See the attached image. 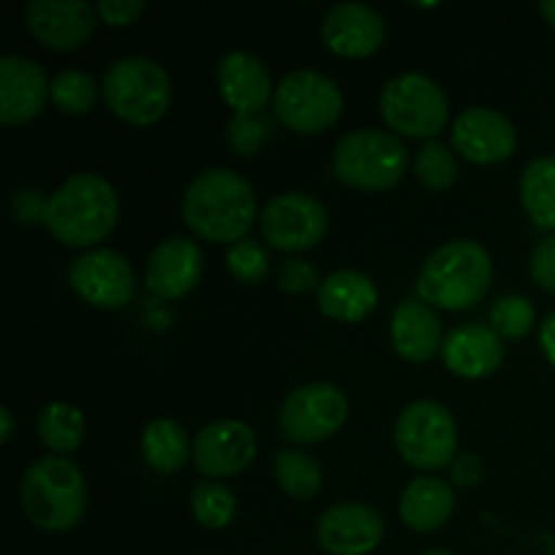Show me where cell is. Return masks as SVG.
I'll use <instances>...</instances> for the list:
<instances>
[{
	"instance_id": "6da1fadb",
	"label": "cell",
	"mask_w": 555,
	"mask_h": 555,
	"mask_svg": "<svg viewBox=\"0 0 555 555\" xmlns=\"http://www.w3.org/2000/svg\"><path fill=\"white\" fill-rule=\"evenodd\" d=\"M182 217L190 231L211 244H238L258 220V198L233 168H206L188 184Z\"/></svg>"
},
{
	"instance_id": "7a4b0ae2",
	"label": "cell",
	"mask_w": 555,
	"mask_h": 555,
	"mask_svg": "<svg viewBox=\"0 0 555 555\" xmlns=\"http://www.w3.org/2000/svg\"><path fill=\"white\" fill-rule=\"evenodd\" d=\"M119 222V198L114 184L95 171H79L65 179L47 198L43 225L57 244L95 249L112 236Z\"/></svg>"
},
{
	"instance_id": "3957f363",
	"label": "cell",
	"mask_w": 555,
	"mask_h": 555,
	"mask_svg": "<svg viewBox=\"0 0 555 555\" xmlns=\"http://www.w3.org/2000/svg\"><path fill=\"white\" fill-rule=\"evenodd\" d=\"M493 282V260L475 238L442 244L417 271L415 291L423 304L444 312H464L488 296Z\"/></svg>"
},
{
	"instance_id": "277c9868",
	"label": "cell",
	"mask_w": 555,
	"mask_h": 555,
	"mask_svg": "<svg viewBox=\"0 0 555 555\" xmlns=\"http://www.w3.org/2000/svg\"><path fill=\"white\" fill-rule=\"evenodd\" d=\"M20 504L36 529L63 534L87 513V477L63 455H43L20 480Z\"/></svg>"
},
{
	"instance_id": "5b68a950",
	"label": "cell",
	"mask_w": 555,
	"mask_h": 555,
	"mask_svg": "<svg viewBox=\"0 0 555 555\" xmlns=\"http://www.w3.org/2000/svg\"><path fill=\"white\" fill-rule=\"evenodd\" d=\"M108 112L135 128L160 122L173 101L171 76L157 60L144 54L114 60L101 81Z\"/></svg>"
},
{
	"instance_id": "8992f818",
	"label": "cell",
	"mask_w": 555,
	"mask_h": 555,
	"mask_svg": "<svg viewBox=\"0 0 555 555\" xmlns=\"http://www.w3.org/2000/svg\"><path fill=\"white\" fill-rule=\"evenodd\" d=\"M336 179L361 193H388L410 168V152L388 130L358 128L341 135L334 146Z\"/></svg>"
},
{
	"instance_id": "52a82bcc",
	"label": "cell",
	"mask_w": 555,
	"mask_h": 555,
	"mask_svg": "<svg viewBox=\"0 0 555 555\" xmlns=\"http://www.w3.org/2000/svg\"><path fill=\"white\" fill-rule=\"evenodd\" d=\"M393 439L412 469L437 472L459 459V423L442 401L421 399L406 404L396 421Z\"/></svg>"
},
{
	"instance_id": "ba28073f",
	"label": "cell",
	"mask_w": 555,
	"mask_h": 555,
	"mask_svg": "<svg viewBox=\"0 0 555 555\" xmlns=\"http://www.w3.org/2000/svg\"><path fill=\"white\" fill-rule=\"evenodd\" d=\"M379 114L393 133L434 141L450 122V101L426 74H399L379 92Z\"/></svg>"
},
{
	"instance_id": "9c48e42d",
	"label": "cell",
	"mask_w": 555,
	"mask_h": 555,
	"mask_svg": "<svg viewBox=\"0 0 555 555\" xmlns=\"http://www.w3.org/2000/svg\"><path fill=\"white\" fill-rule=\"evenodd\" d=\"M274 117L298 135H318L334 128L345 112V95L334 79L312 68H298L276 85Z\"/></svg>"
},
{
	"instance_id": "30bf717a",
	"label": "cell",
	"mask_w": 555,
	"mask_h": 555,
	"mask_svg": "<svg viewBox=\"0 0 555 555\" xmlns=\"http://www.w3.org/2000/svg\"><path fill=\"white\" fill-rule=\"evenodd\" d=\"M350 417L347 393L334 383H309L291 390L280 406L282 437L296 444H320L341 431Z\"/></svg>"
},
{
	"instance_id": "8fae6325",
	"label": "cell",
	"mask_w": 555,
	"mask_h": 555,
	"mask_svg": "<svg viewBox=\"0 0 555 555\" xmlns=\"http://www.w3.org/2000/svg\"><path fill=\"white\" fill-rule=\"evenodd\" d=\"M68 282L76 296L95 309L117 312L133 301L139 280L125 255L117 249L95 247L70 260Z\"/></svg>"
},
{
	"instance_id": "7c38bea8",
	"label": "cell",
	"mask_w": 555,
	"mask_h": 555,
	"mask_svg": "<svg viewBox=\"0 0 555 555\" xmlns=\"http://www.w3.org/2000/svg\"><path fill=\"white\" fill-rule=\"evenodd\" d=\"M328 209L309 193H282L260 211V233L280 253H307L328 236Z\"/></svg>"
},
{
	"instance_id": "4fadbf2b",
	"label": "cell",
	"mask_w": 555,
	"mask_h": 555,
	"mask_svg": "<svg viewBox=\"0 0 555 555\" xmlns=\"http://www.w3.org/2000/svg\"><path fill=\"white\" fill-rule=\"evenodd\" d=\"M25 27L41 47L52 52H76L98 30L95 5L85 0H30L25 3Z\"/></svg>"
},
{
	"instance_id": "5bb4252c",
	"label": "cell",
	"mask_w": 555,
	"mask_h": 555,
	"mask_svg": "<svg viewBox=\"0 0 555 555\" xmlns=\"http://www.w3.org/2000/svg\"><path fill=\"white\" fill-rule=\"evenodd\" d=\"M455 152L475 166L507 163L518 150V130L502 112L488 106H472L455 117L450 130Z\"/></svg>"
},
{
	"instance_id": "9a60e30c",
	"label": "cell",
	"mask_w": 555,
	"mask_h": 555,
	"mask_svg": "<svg viewBox=\"0 0 555 555\" xmlns=\"http://www.w3.org/2000/svg\"><path fill=\"white\" fill-rule=\"evenodd\" d=\"M258 453L255 431L242 421H215L193 442V464L209 480H225L247 469Z\"/></svg>"
},
{
	"instance_id": "2e32d148",
	"label": "cell",
	"mask_w": 555,
	"mask_h": 555,
	"mask_svg": "<svg viewBox=\"0 0 555 555\" xmlns=\"http://www.w3.org/2000/svg\"><path fill=\"white\" fill-rule=\"evenodd\" d=\"M323 41L336 57L366 60L383 49L388 38L385 16L369 3H339L323 16Z\"/></svg>"
},
{
	"instance_id": "e0dca14e",
	"label": "cell",
	"mask_w": 555,
	"mask_h": 555,
	"mask_svg": "<svg viewBox=\"0 0 555 555\" xmlns=\"http://www.w3.org/2000/svg\"><path fill=\"white\" fill-rule=\"evenodd\" d=\"M385 537V520L363 502H341L318 520V545L328 555H369Z\"/></svg>"
},
{
	"instance_id": "ac0fdd59",
	"label": "cell",
	"mask_w": 555,
	"mask_h": 555,
	"mask_svg": "<svg viewBox=\"0 0 555 555\" xmlns=\"http://www.w3.org/2000/svg\"><path fill=\"white\" fill-rule=\"evenodd\" d=\"M49 90L52 81L41 63L22 54L0 57V122L5 128L33 122L47 106Z\"/></svg>"
},
{
	"instance_id": "d6986e66",
	"label": "cell",
	"mask_w": 555,
	"mask_h": 555,
	"mask_svg": "<svg viewBox=\"0 0 555 555\" xmlns=\"http://www.w3.org/2000/svg\"><path fill=\"white\" fill-rule=\"evenodd\" d=\"M204 274V253L188 236H171L150 253L144 285L152 296L177 301L195 291Z\"/></svg>"
},
{
	"instance_id": "ffe728a7",
	"label": "cell",
	"mask_w": 555,
	"mask_h": 555,
	"mask_svg": "<svg viewBox=\"0 0 555 555\" xmlns=\"http://www.w3.org/2000/svg\"><path fill=\"white\" fill-rule=\"evenodd\" d=\"M217 90L233 114L258 117L274 101L276 87L263 60L249 52H228L217 65Z\"/></svg>"
},
{
	"instance_id": "44dd1931",
	"label": "cell",
	"mask_w": 555,
	"mask_h": 555,
	"mask_svg": "<svg viewBox=\"0 0 555 555\" xmlns=\"http://www.w3.org/2000/svg\"><path fill=\"white\" fill-rule=\"evenodd\" d=\"M442 361L448 372L461 379H486L504 363L502 336L491 325L466 323L450 331L442 345Z\"/></svg>"
},
{
	"instance_id": "7402d4cb",
	"label": "cell",
	"mask_w": 555,
	"mask_h": 555,
	"mask_svg": "<svg viewBox=\"0 0 555 555\" xmlns=\"http://www.w3.org/2000/svg\"><path fill=\"white\" fill-rule=\"evenodd\" d=\"M390 345L404 361L428 363L442 352V320L421 298H406L390 314Z\"/></svg>"
},
{
	"instance_id": "603a6c76",
	"label": "cell",
	"mask_w": 555,
	"mask_h": 555,
	"mask_svg": "<svg viewBox=\"0 0 555 555\" xmlns=\"http://www.w3.org/2000/svg\"><path fill=\"white\" fill-rule=\"evenodd\" d=\"M379 291L366 274L352 269L334 271L323 280L318 291L320 312L336 323L356 325L377 309Z\"/></svg>"
},
{
	"instance_id": "cb8c5ba5",
	"label": "cell",
	"mask_w": 555,
	"mask_h": 555,
	"mask_svg": "<svg viewBox=\"0 0 555 555\" xmlns=\"http://www.w3.org/2000/svg\"><path fill=\"white\" fill-rule=\"evenodd\" d=\"M455 513V491L439 477H417L399 499V515L406 529L417 534L439 531Z\"/></svg>"
},
{
	"instance_id": "d4e9b609",
	"label": "cell",
	"mask_w": 555,
	"mask_h": 555,
	"mask_svg": "<svg viewBox=\"0 0 555 555\" xmlns=\"http://www.w3.org/2000/svg\"><path fill=\"white\" fill-rule=\"evenodd\" d=\"M141 455L150 469L160 472V475H173V472L184 469L188 461H193V442L177 421L157 417L144 426Z\"/></svg>"
},
{
	"instance_id": "484cf974",
	"label": "cell",
	"mask_w": 555,
	"mask_h": 555,
	"mask_svg": "<svg viewBox=\"0 0 555 555\" xmlns=\"http://www.w3.org/2000/svg\"><path fill=\"white\" fill-rule=\"evenodd\" d=\"M520 206L542 231L555 233V155L534 157L520 173Z\"/></svg>"
},
{
	"instance_id": "4316f807",
	"label": "cell",
	"mask_w": 555,
	"mask_h": 555,
	"mask_svg": "<svg viewBox=\"0 0 555 555\" xmlns=\"http://www.w3.org/2000/svg\"><path fill=\"white\" fill-rule=\"evenodd\" d=\"M87 421L79 406L68 401H52L38 415V439L43 448L52 450L54 455H70L85 444Z\"/></svg>"
},
{
	"instance_id": "83f0119b",
	"label": "cell",
	"mask_w": 555,
	"mask_h": 555,
	"mask_svg": "<svg viewBox=\"0 0 555 555\" xmlns=\"http://www.w3.org/2000/svg\"><path fill=\"white\" fill-rule=\"evenodd\" d=\"M276 486L296 502H309L323 488V466L304 450H280L274 455Z\"/></svg>"
},
{
	"instance_id": "f1b7e54d",
	"label": "cell",
	"mask_w": 555,
	"mask_h": 555,
	"mask_svg": "<svg viewBox=\"0 0 555 555\" xmlns=\"http://www.w3.org/2000/svg\"><path fill=\"white\" fill-rule=\"evenodd\" d=\"M190 509H193V518L198 520V526L209 531H222L236 520L238 502L231 488L217 480H204L193 488Z\"/></svg>"
},
{
	"instance_id": "f546056e",
	"label": "cell",
	"mask_w": 555,
	"mask_h": 555,
	"mask_svg": "<svg viewBox=\"0 0 555 555\" xmlns=\"http://www.w3.org/2000/svg\"><path fill=\"white\" fill-rule=\"evenodd\" d=\"M98 95H103V92L98 87L95 76L79 68L60 70L52 79V90H49V101L54 103V108L70 114V117L90 114L95 108Z\"/></svg>"
},
{
	"instance_id": "4dcf8cb0",
	"label": "cell",
	"mask_w": 555,
	"mask_h": 555,
	"mask_svg": "<svg viewBox=\"0 0 555 555\" xmlns=\"http://www.w3.org/2000/svg\"><path fill=\"white\" fill-rule=\"evenodd\" d=\"M415 177L431 193H444L459 179V160L455 152L442 141H426L415 155Z\"/></svg>"
},
{
	"instance_id": "1f68e13d",
	"label": "cell",
	"mask_w": 555,
	"mask_h": 555,
	"mask_svg": "<svg viewBox=\"0 0 555 555\" xmlns=\"http://www.w3.org/2000/svg\"><path fill=\"white\" fill-rule=\"evenodd\" d=\"M537 325V309L526 296H502L491 309V328L502 339H524Z\"/></svg>"
},
{
	"instance_id": "d6a6232c",
	"label": "cell",
	"mask_w": 555,
	"mask_h": 555,
	"mask_svg": "<svg viewBox=\"0 0 555 555\" xmlns=\"http://www.w3.org/2000/svg\"><path fill=\"white\" fill-rule=\"evenodd\" d=\"M225 263L233 280H238L242 285H260L271 269L269 249L260 242H255V238H244V242L233 244L228 249Z\"/></svg>"
},
{
	"instance_id": "836d02e7",
	"label": "cell",
	"mask_w": 555,
	"mask_h": 555,
	"mask_svg": "<svg viewBox=\"0 0 555 555\" xmlns=\"http://www.w3.org/2000/svg\"><path fill=\"white\" fill-rule=\"evenodd\" d=\"M228 146L236 157H255L263 150L266 139H269V128L260 117H242L233 114L228 122Z\"/></svg>"
},
{
	"instance_id": "e575fe53",
	"label": "cell",
	"mask_w": 555,
	"mask_h": 555,
	"mask_svg": "<svg viewBox=\"0 0 555 555\" xmlns=\"http://www.w3.org/2000/svg\"><path fill=\"white\" fill-rule=\"evenodd\" d=\"M276 282H280L282 291L291 293V296L320 291V285H323L318 269L304 258H291L287 263H282L280 274H276Z\"/></svg>"
},
{
	"instance_id": "d590c367",
	"label": "cell",
	"mask_w": 555,
	"mask_h": 555,
	"mask_svg": "<svg viewBox=\"0 0 555 555\" xmlns=\"http://www.w3.org/2000/svg\"><path fill=\"white\" fill-rule=\"evenodd\" d=\"M531 280L555 296V233L542 238L531 253Z\"/></svg>"
},
{
	"instance_id": "8d00e7d4",
	"label": "cell",
	"mask_w": 555,
	"mask_h": 555,
	"mask_svg": "<svg viewBox=\"0 0 555 555\" xmlns=\"http://www.w3.org/2000/svg\"><path fill=\"white\" fill-rule=\"evenodd\" d=\"M95 11L101 16V22H106V25L128 27L135 25L144 16L146 3L144 0H101L95 5Z\"/></svg>"
},
{
	"instance_id": "74e56055",
	"label": "cell",
	"mask_w": 555,
	"mask_h": 555,
	"mask_svg": "<svg viewBox=\"0 0 555 555\" xmlns=\"http://www.w3.org/2000/svg\"><path fill=\"white\" fill-rule=\"evenodd\" d=\"M11 209H14V217L20 222H43V209H47V201L41 198V193L33 188L16 190L14 198H11Z\"/></svg>"
},
{
	"instance_id": "f35d334b",
	"label": "cell",
	"mask_w": 555,
	"mask_h": 555,
	"mask_svg": "<svg viewBox=\"0 0 555 555\" xmlns=\"http://www.w3.org/2000/svg\"><path fill=\"white\" fill-rule=\"evenodd\" d=\"M482 475H486V466H482V461L477 459V455L464 453V455H459V459L453 461L455 486L472 488V486H477V482L482 480Z\"/></svg>"
},
{
	"instance_id": "ab89813d",
	"label": "cell",
	"mask_w": 555,
	"mask_h": 555,
	"mask_svg": "<svg viewBox=\"0 0 555 555\" xmlns=\"http://www.w3.org/2000/svg\"><path fill=\"white\" fill-rule=\"evenodd\" d=\"M540 347L545 361L555 369V312L547 314L540 325Z\"/></svg>"
},
{
	"instance_id": "60d3db41",
	"label": "cell",
	"mask_w": 555,
	"mask_h": 555,
	"mask_svg": "<svg viewBox=\"0 0 555 555\" xmlns=\"http://www.w3.org/2000/svg\"><path fill=\"white\" fill-rule=\"evenodd\" d=\"M0 423H3V428H0V442L9 444L11 437H14V431H16L14 412H11L9 406H3V410H0Z\"/></svg>"
},
{
	"instance_id": "b9f144b4",
	"label": "cell",
	"mask_w": 555,
	"mask_h": 555,
	"mask_svg": "<svg viewBox=\"0 0 555 555\" xmlns=\"http://www.w3.org/2000/svg\"><path fill=\"white\" fill-rule=\"evenodd\" d=\"M540 14L542 20H545L555 30V0H551V3H540Z\"/></svg>"
},
{
	"instance_id": "7bdbcfd3",
	"label": "cell",
	"mask_w": 555,
	"mask_h": 555,
	"mask_svg": "<svg viewBox=\"0 0 555 555\" xmlns=\"http://www.w3.org/2000/svg\"><path fill=\"white\" fill-rule=\"evenodd\" d=\"M423 555H455V553H448V551H428V553H423Z\"/></svg>"
}]
</instances>
